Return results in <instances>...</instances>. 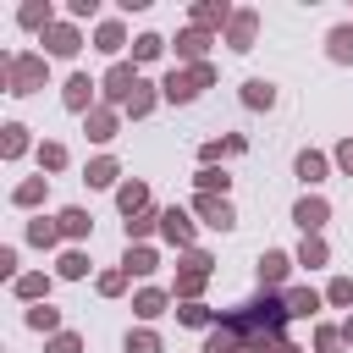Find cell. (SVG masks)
Masks as SVG:
<instances>
[{
  "instance_id": "6da1fadb",
  "label": "cell",
  "mask_w": 353,
  "mask_h": 353,
  "mask_svg": "<svg viewBox=\"0 0 353 353\" xmlns=\"http://www.w3.org/2000/svg\"><path fill=\"white\" fill-rule=\"evenodd\" d=\"M287 298L259 292L254 303H237L215 320V331L204 336V353H276L287 342Z\"/></svg>"
},
{
  "instance_id": "7a4b0ae2",
  "label": "cell",
  "mask_w": 353,
  "mask_h": 353,
  "mask_svg": "<svg viewBox=\"0 0 353 353\" xmlns=\"http://www.w3.org/2000/svg\"><path fill=\"white\" fill-rule=\"evenodd\" d=\"M0 77H6V94H39L44 83H50V55L44 50H17V55H6L0 61Z\"/></svg>"
},
{
  "instance_id": "3957f363",
  "label": "cell",
  "mask_w": 353,
  "mask_h": 353,
  "mask_svg": "<svg viewBox=\"0 0 353 353\" xmlns=\"http://www.w3.org/2000/svg\"><path fill=\"white\" fill-rule=\"evenodd\" d=\"M204 88H215V66L204 61V66H171L165 77H160V99L165 105H193Z\"/></svg>"
},
{
  "instance_id": "277c9868",
  "label": "cell",
  "mask_w": 353,
  "mask_h": 353,
  "mask_svg": "<svg viewBox=\"0 0 353 353\" xmlns=\"http://www.w3.org/2000/svg\"><path fill=\"white\" fill-rule=\"evenodd\" d=\"M138 83H143V77H138V66H132V61H116V66L99 77V94H105V105H116V110H121V105L138 94Z\"/></svg>"
},
{
  "instance_id": "5b68a950",
  "label": "cell",
  "mask_w": 353,
  "mask_h": 353,
  "mask_svg": "<svg viewBox=\"0 0 353 353\" xmlns=\"http://www.w3.org/2000/svg\"><path fill=\"white\" fill-rule=\"evenodd\" d=\"M193 215H199L204 226H215V232H232V226H237V210H232V199H221V193H193Z\"/></svg>"
},
{
  "instance_id": "8992f818",
  "label": "cell",
  "mask_w": 353,
  "mask_h": 353,
  "mask_svg": "<svg viewBox=\"0 0 353 353\" xmlns=\"http://www.w3.org/2000/svg\"><path fill=\"white\" fill-rule=\"evenodd\" d=\"M292 265H298L292 254L265 248V254H259V265H254V276H259V287H265V292H276V287H287V270H292Z\"/></svg>"
},
{
  "instance_id": "52a82bcc",
  "label": "cell",
  "mask_w": 353,
  "mask_h": 353,
  "mask_svg": "<svg viewBox=\"0 0 353 353\" xmlns=\"http://www.w3.org/2000/svg\"><path fill=\"white\" fill-rule=\"evenodd\" d=\"M188 17H193L188 28H199V33H221V28H232V17H237V11H232L226 0H199Z\"/></svg>"
},
{
  "instance_id": "ba28073f",
  "label": "cell",
  "mask_w": 353,
  "mask_h": 353,
  "mask_svg": "<svg viewBox=\"0 0 353 353\" xmlns=\"http://www.w3.org/2000/svg\"><path fill=\"white\" fill-rule=\"evenodd\" d=\"M39 44H44V55H55V61H72V55L83 50V33H77V22H55V28H50Z\"/></svg>"
},
{
  "instance_id": "9c48e42d",
  "label": "cell",
  "mask_w": 353,
  "mask_h": 353,
  "mask_svg": "<svg viewBox=\"0 0 353 353\" xmlns=\"http://www.w3.org/2000/svg\"><path fill=\"white\" fill-rule=\"evenodd\" d=\"M94 88H99V83H94L88 72H72V77L61 83V105L77 110V116H88V110H94Z\"/></svg>"
},
{
  "instance_id": "30bf717a",
  "label": "cell",
  "mask_w": 353,
  "mask_h": 353,
  "mask_svg": "<svg viewBox=\"0 0 353 353\" xmlns=\"http://www.w3.org/2000/svg\"><path fill=\"white\" fill-rule=\"evenodd\" d=\"M83 132H88V143H110V138L121 132V110H116V105H94V110L83 116Z\"/></svg>"
},
{
  "instance_id": "8fae6325",
  "label": "cell",
  "mask_w": 353,
  "mask_h": 353,
  "mask_svg": "<svg viewBox=\"0 0 353 353\" xmlns=\"http://www.w3.org/2000/svg\"><path fill=\"white\" fill-rule=\"evenodd\" d=\"M292 221L303 226V237H320V226L331 221V204H325L320 193H303V199L292 204Z\"/></svg>"
},
{
  "instance_id": "7c38bea8",
  "label": "cell",
  "mask_w": 353,
  "mask_h": 353,
  "mask_svg": "<svg viewBox=\"0 0 353 353\" xmlns=\"http://www.w3.org/2000/svg\"><path fill=\"white\" fill-rule=\"evenodd\" d=\"M160 237H165L171 248H182V254H188V248H193V215H188V210H176V204H171V210H160Z\"/></svg>"
},
{
  "instance_id": "4fadbf2b",
  "label": "cell",
  "mask_w": 353,
  "mask_h": 353,
  "mask_svg": "<svg viewBox=\"0 0 353 353\" xmlns=\"http://www.w3.org/2000/svg\"><path fill=\"white\" fill-rule=\"evenodd\" d=\"M254 39H259V11H254V6H243V11L232 17V28H226V44H232L237 55H248V50H254Z\"/></svg>"
},
{
  "instance_id": "5bb4252c",
  "label": "cell",
  "mask_w": 353,
  "mask_h": 353,
  "mask_svg": "<svg viewBox=\"0 0 353 353\" xmlns=\"http://www.w3.org/2000/svg\"><path fill=\"white\" fill-rule=\"evenodd\" d=\"M292 171H298V182H303V188H320V182L331 176V160H325L320 149H298V160H292Z\"/></svg>"
},
{
  "instance_id": "9a60e30c",
  "label": "cell",
  "mask_w": 353,
  "mask_h": 353,
  "mask_svg": "<svg viewBox=\"0 0 353 353\" xmlns=\"http://www.w3.org/2000/svg\"><path fill=\"white\" fill-rule=\"evenodd\" d=\"M281 298H287V314H292V320H314L320 303H325V292H314V287H287Z\"/></svg>"
},
{
  "instance_id": "2e32d148",
  "label": "cell",
  "mask_w": 353,
  "mask_h": 353,
  "mask_svg": "<svg viewBox=\"0 0 353 353\" xmlns=\"http://www.w3.org/2000/svg\"><path fill=\"white\" fill-rule=\"evenodd\" d=\"M55 221H61V237H72V243H83V237H94V215H88L83 204H66V210H61Z\"/></svg>"
},
{
  "instance_id": "e0dca14e",
  "label": "cell",
  "mask_w": 353,
  "mask_h": 353,
  "mask_svg": "<svg viewBox=\"0 0 353 353\" xmlns=\"http://www.w3.org/2000/svg\"><path fill=\"white\" fill-rule=\"evenodd\" d=\"M121 270H127V276H154V270H160V254H154L149 243H127Z\"/></svg>"
},
{
  "instance_id": "ac0fdd59",
  "label": "cell",
  "mask_w": 353,
  "mask_h": 353,
  "mask_svg": "<svg viewBox=\"0 0 353 353\" xmlns=\"http://www.w3.org/2000/svg\"><path fill=\"white\" fill-rule=\"evenodd\" d=\"M204 281H210V270H193V265H176V287H171V298H176V303H199V292H204Z\"/></svg>"
},
{
  "instance_id": "d6986e66",
  "label": "cell",
  "mask_w": 353,
  "mask_h": 353,
  "mask_svg": "<svg viewBox=\"0 0 353 353\" xmlns=\"http://www.w3.org/2000/svg\"><path fill=\"white\" fill-rule=\"evenodd\" d=\"M11 292H17L22 303H50V276H44V270H22V276L11 281Z\"/></svg>"
},
{
  "instance_id": "ffe728a7",
  "label": "cell",
  "mask_w": 353,
  "mask_h": 353,
  "mask_svg": "<svg viewBox=\"0 0 353 353\" xmlns=\"http://www.w3.org/2000/svg\"><path fill=\"white\" fill-rule=\"evenodd\" d=\"M204 50H210V33H199V28H182V33H176V61L204 66Z\"/></svg>"
},
{
  "instance_id": "44dd1931",
  "label": "cell",
  "mask_w": 353,
  "mask_h": 353,
  "mask_svg": "<svg viewBox=\"0 0 353 353\" xmlns=\"http://www.w3.org/2000/svg\"><path fill=\"white\" fill-rule=\"evenodd\" d=\"M116 176H121V160H116V154H99V160L83 165V182H88V188H116Z\"/></svg>"
},
{
  "instance_id": "7402d4cb",
  "label": "cell",
  "mask_w": 353,
  "mask_h": 353,
  "mask_svg": "<svg viewBox=\"0 0 353 353\" xmlns=\"http://www.w3.org/2000/svg\"><path fill=\"white\" fill-rule=\"evenodd\" d=\"M325 55H331L336 66H353V22H336V28L325 33Z\"/></svg>"
},
{
  "instance_id": "603a6c76",
  "label": "cell",
  "mask_w": 353,
  "mask_h": 353,
  "mask_svg": "<svg viewBox=\"0 0 353 353\" xmlns=\"http://www.w3.org/2000/svg\"><path fill=\"white\" fill-rule=\"evenodd\" d=\"M94 50H99V55H121V50H127V28H121L116 17L99 22V28H94Z\"/></svg>"
},
{
  "instance_id": "cb8c5ba5",
  "label": "cell",
  "mask_w": 353,
  "mask_h": 353,
  "mask_svg": "<svg viewBox=\"0 0 353 353\" xmlns=\"http://www.w3.org/2000/svg\"><path fill=\"white\" fill-rule=\"evenodd\" d=\"M44 193H50V176L39 171V176H28V182L11 188V204H17V210H33V204H44Z\"/></svg>"
},
{
  "instance_id": "d4e9b609",
  "label": "cell",
  "mask_w": 353,
  "mask_h": 353,
  "mask_svg": "<svg viewBox=\"0 0 353 353\" xmlns=\"http://www.w3.org/2000/svg\"><path fill=\"white\" fill-rule=\"evenodd\" d=\"M116 204H121L127 221L143 215V210H149V182H121V188H116Z\"/></svg>"
},
{
  "instance_id": "484cf974",
  "label": "cell",
  "mask_w": 353,
  "mask_h": 353,
  "mask_svg": "<svg viewBox=\"0 0 353 353\" xmlns=\"http://www.w3.org/2000/svg\"><path fill=\"white\" fill-rule=\"evenodd\" d=\"M165 303H171V292H160V287L132 292V314H138V320H160V314H165Z\"/></svg>"
},
{
  "instance_id": "4316f807",
  "label": "cell",
  "mask_w": 353,
  "mask_h": 353,
  "mask_svg": "<svg viewBox=\"0 0 353 353\" xmlns=\"http://www.w3.org/2000/svg\"><path fill=\"white\" fill-rule=\"evenodd\" d=\"M17 22H22V28H39V33H50V28H55V6H50V0H28V6L17 11Z\"/></svg>"
},
{
  "instance_id": "83f0119b",
  "label": "cell",
  "mask_w": 353,
  "mask_h": 353,
  "mask_svg": "<svg viewBox=\"0 0 353 353\" xmlns=\"http://www.w3.org/2000/svg\"><path fill=\"white\" fill-rule=\"evenodd\" d=\"M243 105H248V110H270V105H276V83H270V77H248V83H243Z\"/></svg>"
},
{
  "instance_id": "f1b7e54d",
  "label": "cell",
  "mask_w": 353,
  "mask_h": 353,
  "mask_svg": "<svg viewBox=\"0 0 353 353\" xmlns=\"http://www.w3.org/2000/svg\"><path fill=\"white\" fill-rule=\"evenodd\" d=\"M154 105H160V83H138V94H132V99L121 105V116H132V121H143V116H149Z\"/></svg>"
},
{
  "instance_id": "f546056e",
  "label": "cell",
  "mask_w": 353,
  "mask_h": 353,
  "mask_svg": "<svg viewBox=\"0 0 353 353\" xmlns=\"http://www.w3.org/2000/svg\"><path fill=\"white\" fill-rule=\"evenodd\" d=\"M215 309L210 303H176V325H193V331H215Z\"/></svg>"
},
{
  "instance_id": "4dcf8cb0",
  "label": "cell",
  "mask_w": 353,
  "mask_h": 353,
  "mask_svg": "<svg viewBox=\"0 0 353 353\" xmlns=\"http://www.w3.org/2000/svg\"><path fill=\"white\" fill-rule=\"evenodd\" d=\"M22 320H28V331H44V336H61V309H55V303H33V309H28Z\"/></svg>"
},
{
  "instance_id": "1f68e13d",
  "label": "cell",
  "mask_w": 353,
  "mask_h": 353,
  "mask_svg": "<svg viewBox=\"0 0 353 353\" xmlns=\"http://www.w3.org/2000/svg\"><path fill=\"white\" fill-rule=\"evenodd\" d=\"M0 154H6V160H22V154H28V127H22V121H6V127H0Z\"/></svg>"
},
{
  "instance_id": "d6a6232c",
  "label": "cell",
  "mask_w": 353,
  "mask_h": 353,
  "mask_svg": "<svg viewBox=\"0 0 353 353\" xmlns=\"http://www.w3.org/2000/svg\"><path fill=\"white\" fill-rule=\"evenodd\" d=\"M165 55V39L160 33H138L132 39V66H149V61H160Z\"/></svg>"
},
{
  "instance_id": "836d02e7",
  "label": "cell",
  "mask_w": 353,
  "mask_h": 353,
  "mask_svg": "<svg viewBox=\"0 0 353 353\" xmlns=\"http://www.w3.org/2000/svg\"><path fill=\"white\" fill-rule=\"evenodd\" d=\"M292 259H298V265H303V270H320V265H325V259H331V248H325V237H303V243H298V254H292Z\"/></svg>"
},
{
  "instance_id": "e575fe53",
  "label": "cell",
  "mask_w": 353,
  "mask_h": 353,
  "mask_svg": "<svg viewBox=\"0 0 353 353\" xmlns=\"http://www.w3.org/2000/svg\"><path fill=\"white\" fill-rule=\"evenodd\" d=\"M55 276H61V281H83V276H88V254H83V248H66V254L55 259Z\"/></svg>"
},
{
  "instance_id": "d590c367",
  "label": "cell",
  "mask_w": 353,
  "mask_h": 353,
  "mask_svg": "<svg viewBox=\"0 0 353 353\" xmlns=\"http://www.w3.org/2000/svg\"><path fill=\"white\" fill-rule=\"evenodd\" d=\"M28 243H33V248H55V243H61V221H44V215L28 221Z\"/></svg>"
},
{
  "instance_id": "8d00e7d4",
  "label": "cell",
  "mask_w": 353,
  "mask_h": 353,
  "mask_svg": "<svg viewBox=\"0 0 353 353\" xmlns=\"http://www.w3.org/2000/svg\"><path fill=\"white\" fill-rule=\"evenodd\" d=\"M127 353H165V342H160V331H149V325H138V331H127V342H121Z\"/></svg>"
},
{
  "instance_id": "74e56055",
  "label": "cell",
  "mask_w": 353,
  "mask_h": 353,
  "mask_svg": "<svg viewBox=\"0 0 353 353\" xmlns=\"http://www.w3.org/2000/svg\"><path fill=\"white\" fill-rule=\"evenodd\" d=\"M39 171H66V143L44 138V143H39Z\"/></svg>"
},
{
  "instance_id": "f35d334b",
  "label": "cell",
  "mask_w": 353,
  "mask_h": 353,
  "mask_svg": "<svg viewBox=\"0 0 353 353\" xmlns=\"http://www.w3.org/2000/svg\"><path fill=\"white\" fill-rule=\"evenodd\" d=\"M193 182H199V193H221V199H226V188H232V176H226V171H215V165H199V176H193Z\"/></svg>"
},
{
  "instance_id": "ab89813d",
  "label": "cell",
  "mask_w": 353,
  "mask_h": 353,
  "mask_svg": "<svg viewBox=\"0 0 353 353\" xmlns=\"http://www.w3.org/2000/svg\"><path fill=\"white\" fill-rule=\"evenodd\" d=\"M149 232H160V210H143V215L127 221V243H143Z\"/></svg>"
},
{
  "instance_id": "60d3db41",
  "label": "cell",
  "mask_w": 353,
  "mask_h": 353,
  "mask_svg": "<svg viewBox=\"0 0 353 353\" xmlns=\"http://www.w3.org/2000/svg\"><path fill=\"white\" fill-rule=\"evenodd\" d=\"M127 281H132V276L116 265V270H99V281H94V287H99V298H121V292H127Z\"/></svg>"
},
{
  "instance_id": "b9f144b4",
  "label": "cell",
  "mask_w": 353,
  "mask_h": 353,
  "mask_svg": "<svg viewBox=\"0 0 353 353\" xmlns=\"http://www.w3.org/2000/svg\"><path fill=\"white\" fill-rule=\"evenodd\" d=\"M342 325H314V353H342Z\"/></svg>"
},
{
  "instance_id": "7bdbcfd3",
  "label": "cell",
  "mask_w": 353,
  "mask_h": 353,
  "mask_svg": "<svg viewBox=\"0 0 353 353\" xmlns=\"http://www.w3.org/2000/svg\"><path fill=\"white\" fill-rule=\"evenodd\" d=\"M325 303H336V309H347V303H353V276H336V281L325 287Z\"/></svg>"
},
{
  "instance_id": "ee69618b",
  "label": "cell",
  "mask_w": 353,
  "mask_h": 353,
  "mask_svg": "<svg viewBox=\"0 0 353 353\" xmlns=\"http://www.w3.org/2000/svg\"><path fill=\"white\" fill-rule=\"evenodd\" d=\"M44 353H83V336H77V331H61V336L44 342Z\"/></svg>"
},
{
  "instance_id": "f6af8a7d",
  "label": "cell",
  "mask_w": 353,
  "mask_h": 353,
  "mask_svg": "<svg viewBox=\"0 0 353 353\" xmlns=\"http://www.w3.org/2000/svg\"><path fill=\"white\" fill-rule=\"evenodd\" d=\"M66 17L72 22H94L99 17V0H66Z\"/></svg>"
},
{
  "instance_id": "bcb514c9",
  "label": "cell",
  "mask_w": 353,
  "mask_h": 353,
  "mask_svg": "<svg viewBox=\"0 0 353 353\" xmlns=\"http://www.w3.org/2000/svg\"><path fill=\"white\" fill-rule=\"evenodd\" d=\"M331 160H336V171H342V176H353V138H342Z\"/></svg>"
},
{
  "instance_id": "7dc6e473",
  "label": "cell",
  "mask_w": 353,
  "mask_h": 353,
  "mask_svg": "<svg viewBox=\"0 0 353 353\" xmlns=\"http://www.w3.org/2000/svg\"><path fill=\"white\" fill-rule=\"evenodd\" d=\"M221 154H232V149H226V138H210V143H204V149H199V160H204V165H215V160H221Z\"/></svg>"
},
{
  "instance_id": "c3c4849f",
  "label": "cell",
  "mask_w": 353,
  "mask_h": 353,
  "mask_svg": "<svg viewBox=\"0 0 353 353\" xmlns=\"http://www.w3.org/2000/svg\"><path fill=\"white\" fill-rule=\"evenodd\" d=\"M0 276H11V281H17V276H22V270H17V248H11V243H6V248H0Z\"/></svg>"
},
{
  "instance_id": "681fc988",
  "label": "cell",
  "mask_w": 353,
  "mask_h": 353,
  "mask_svg": "<svg viewBox=\"0 0 353 353\" xmlns=\"http://www.w3.org/2000/svg\"><path fill=\"white\" fill-rule=\"evenodd\" d=\"M342 342L353 347V309H347V320H342Z\"/></svg>"
},
{
  "instance_id": "f907efd6",
  "label": "cell",
  "mask_w": 353,
  "mask_h": 353,
  "mask_svg": "<svg viewBox=\"0 0 353 353\" xmlns=\"http://www.w3.org/2000/svg\"><path fill=\"white\" fill-rule=\"evenodd\" d=\"M276 353H303V347H298V342H281V347H276Z\"/></svg>"
}]
</instances>
